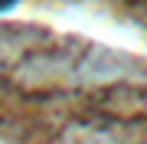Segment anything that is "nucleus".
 Here are the masks:
<instances>
[{"instance_id":"obj_1","label":"nucleus","mask_w":147,"mask_h":144,"mask_svg":"<svg viewBox=\"0 0 147 144\" xmlns=\"http://www.w3.org/2000/svg\"><path fill=\"white\" fill-rule=\"evenodd\" d=\"M16 3H20V0H0V13H10Z\"/></svg>"}]
</instances>
